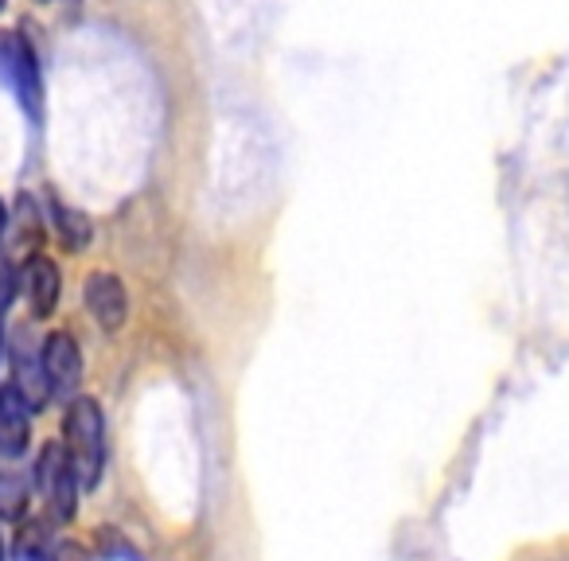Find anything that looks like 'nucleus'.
Segmentation results:
<instances>
[{
	"instance_id": "obj_14",
	"label": "nucleus",
	"mask_w": 569,
	"mask_h": 561,
	"mask_svg": "<svg viewBox=\"0 0 569 561\" xmlns=\"http://www.w3.org/2000/svg\"><path fill=\"white\" fill-rule=\"evenodd\" d=\"M0 351H4V324H0Z\"/></svg>"
},
{
	"instance_id": "obj_6",
	"label": "nucleus",
	"mask_w": 569,
	"mask_h": 561,
	"mask_svg": "<svg viewBox=\"0 0 569 561\" xmlns=\"http://www.w3.org/2000/svg\"><path fill=\"white\" fill-rule=\"evenodd\" d=\"M28 405L17 390H4L0 394V452L9 460L24 457L28 452V441H32V418H28Z\"/></svg>"
},
{
	"instance_id": "obj_16",
	"label": "nucleus",
	"mask_w": 569,
	"mask_h": 561,
	"mask_svg": "<svg viewBox=\"0 0 569 561\" xmlns=\"http://www.w3.org/2000/svg\"><path fill=\"white\" fill-rule=\"evenodd\" d=\"M0 4H4V0H0Z\"/></svg>"
},
{
	"instance_id": "obj_3",
	"label": "nucleus",
	"mask_w": 569,
	"mask_h": 561,
	"mask_svg": "<svg viewBox=\"0 0 569 561\" xmlns=\"http://www.w3.org/2000/svg\"><path fill=\"white\" fill-rule=\"evenodd\" d=\"M36 483H40L43 499H48L51 519L71 522L74 507H79V475H74L63 444H43L40 460H36Z\"/></svg>"
},
{
	"instance_id": "obj_9",
	"label": "nucleus",
	"mask_w": 569,
	"mask_h": 561,
	"mask_svg": "<svg viewBox=\"0 0 569 561\" xmlns=\"http://www.w3.org/2000/svg\"><path fill=\"white\" fill-rule=\"evenodd\" d=\"M51 222H56L59 238H63L67 250H87L90 246V219L74 207H63V203H51Z\"/></svg>"
},
{
	"instance_id": "obj_1",
	"label": "nucleus",
	"mask_w": 569,
	"mask_h": 561,
	"mask_svg": "<svg viewBox=\"0 0 569 561\" xmlns=\"http://www.w3.org/2000/svg\"><path fill=\"white\" fill-rule=\"evenodd\" d=\"M63 452L79 475V488H98L106 468V418L94 398H71L63 421Z\"/></svg>"
},
{
	"instance_id": "obj_8",
	"label": "nucleus",
	"mask_w": 569,
	"mask_h": 561,
	"mask_svg": "<svg viewBox=\"0 0 569 561\" xmlns=\"http://www.w3.org/2000/svg\"><path fill=\"white\" fill-rule=\"evenodd\" d=\"M12 390L24 398L28 410H43V402L51 398V387H48V374H43V363L40 355H28V348H17L12 351Z\"/></svg>"
},
{
	"instance_id": "obj_13",
	"label": "nucleus",
	"mask_w": 569,
	"mask_h": 561,
	"mask_svg": "<svg viewBox=\"0 0 569 561\" xmlns=\"http://www.w3.org/2000/svg\"><path fill=\"white\" fill-rule=\"evenodd\" d=\"M9 227V211H4V203H0V230Z\"/></svg>"
},
{
	"instance_id": "obj_2",
	"label": "nucleus",
	"mask_w": 569,
	"mask_h": 561,
	"mask_svg": "<svg viewBox=\"0 0 569 561\" xmlns=\"http://www.w3.org/2000/svg\"><path fill=\"white\" fill-rule=\"evenodd\" d=\"M0 82L17 94V102L24 106V113L32 121L43 118V82L40 67H36L32 43L20 32H0Z\"/></svg>"
},
{
	"instance_id": "obj_5",
	"label": "nucleus",
	"mask_w": 569,
	"mask_h": 561,
	"mask_svg": "<svg viewBox=\"0 0 569 561\" xmlns=\"http://www.w3.org/2000/svg\"><path fill=\"white\" fill-rule=\"evenodd\" d=\"M82 297H87L90 317H94V324L102 328V332H121V328H126L129 293H126V285H121V277L94 273L87 281V289H82Z\"/></svg>"
},
{
	"instance_id": "obj_15",
	"label": "nucleus",
	"mask_w": 569,
	"mask_h": 561,
	"mask_svg": "<svg viewBox=\"0 0 569 561\" xmlns=\"http://www.w3.org/2000/svg\"><path fill=\"white\" fill-rule=\"evenodd\" d=\"M0 561H4V542H0Z\"/></svg>"
},
{
	"instance_id": "obj_12",
	"label": "nucleus",
	"mask_w": 569,
	"mask_h": 561,
	"mask_svg": "<svg viewBox=\"0 0 569 561\" xmlns=\"http://www.w3.org/2000/svg\"><path fill=\"white\" fill-rule=\"evenodd\" d=\"M48 561H90V558H87V550H82L79 542H59L56 550H51Z\"/></svg>"
},
{
	"instance_id": "obj_7",
	"label": "nucleus",
	"mask_w": 569,
	"mask_h": 561,
	"mask_svg": "<svg viewBox=\"0 0 569 561\" xmlns=\"http://www.w3.org/2000/svg\"><path fill=\"white\" fill-rule=\"evenodd\" d=\"M24 281H28V301H32L36 317H51L59 304V293H63V277H59V266L43 253H36L24 269Z\"/></svg>"
},
{
	"instance_id": "obj_4",
	"label": "nucleus",
	"mask_w": 569,
	"mask_h": 561,
	"mask_svg": "<svg viewBox=\"0 0 569 561\" xmlns=\"http://www.w3.org/2000/svg\"><path fill=\"white\" fill-rule=\"evenodd\" d=\"M40 363L48 374L51 398H74L82 382V351L71 332H51L40 348Z\"/></svg>"
},
{
	"instance_id": "obj_10",
	"label": "nucleus",
	"mask_w": 569,
	"mask_h": 561,
	"mask_svg": "<svg viewBox=\"0 0 569 561\" xmlns=\"http://www.w3.org/2000/svg\"><path fill=\"white\" fill-rule=\"evenodd\" d=\"M28 507V480L20 472H0V514L20 519Z\"/></svg>"
},
{
	"instance_id": "obj_11",
	"label": "nucleus",
	"mask_w": 569,
	"mask_h": 561,
	"mask_svg": "<svg viewBox=\"0 0 569 561\" xmlns=\"http://www.w3.org/2000/svg\"><path fill=\"white\" fill-rule=\"evenodd\" d=\"M12 297H17V269H12L9 253L0 250V312L9 309Z\"/></svg>"
}]
</instances>
